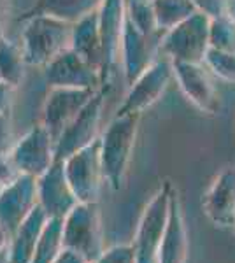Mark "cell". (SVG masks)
I'll use <instances>...</instances> for the list:
<instances>
[{
  "label": "cell",
  "mask_w": 235,
  "mask_h": 263,
  "mask_svg": "<svg viewBox=\"0 0 235 263\" xmlns=\"http://www.w3.org/2000/svg\"><path fill=\"white\" fill-rule=\"evenodd\" d=\"M23 21L21 49L28 67H42L70 49L72 23L49 14H35Z\"/></svg>",
  "instance_id": "6da1fadb"
},
{
  "label": "cell",
  "mask_w": 235,
  "mask_h": 263,
  "mask_svg": "<svg viewBox=\"0 0 235 263\" xmlns=\"http://www.w3.org/2000/svg\"><path fill=\"white\" fill-rule=\"evenodd\" d=\"M140 114H121L109 121L100 134V156L104 179L114 192L121 190L135 146Z\"/></svg>",
  "instance_id": "7a4b0ae2"
},
{
  "label": "cell",
  "mask_w": 235,
  "mask_h": 263,
  "mask_svg": "<svg viewBox=\"0 0 235 263\" xmlns=\"http://www.w3.org/2000/svg\"><path fill=\"white\" fill-rule=\"evenodd\" d=\"M172 193L174 186L169 181L164 182L140 216L137 235L134 240L135 263H158V254L169 228Z\"/></svg>",
  "instance_id": "3957f363"
},
{
  "label": "cell",
  "mask_w": 235,
  "mask_h": 263,
  "mask_svg": "<svg viewBox=\"0 0 235 263\" xmlns=\"http://www.w3.org/2000/svg\"><path fill=\"white\" fill-rule=\"evenodd\" d=\"M209 25L211 18L204 12H195L191 18L179 23L164 33L161 54L172 62L204 63L209 48Z\"/></svg>",
  "instance_id": "277c9868"
},
{
  "label": "cell",
  "mask_w": 235,
  "mask_h": 263,
  "mask_svg": "<svg viewBox=\"0 0 235 263\" xmlns=\"http://www.w3.org/2000/svg\"><path fill=\"white\" fill-rule=\"evenodd\" d=\"M63 244L89 263L100 256L104 249L100 213L97 203L79 202L63 219Z\"/></svg>",
  "instance_id": "5b68a950"
},
{
  "label": "cell",
  "mask_w": 235,
  "mask_h": 263,
  "mask_svg": "<svg viewBox=\"0 0 235 263\" xmlns=\"http://www.w3.org/2000/svg\"><path fill=\"white\" fill-rule=\"evenodd\" d=\"M63 168L78 200L83 203H97L102 181H105L100 156V137L63 160Z\"/></svg>",
  "instance_id": "8992f818"
},
{
  "label": "cell",
  "mask_w": 235,
  "mask_h": 263,
  "mask_svg": "<svg viewBox=\"0 0 235 263\" xmlns=\"http://www.w3.org/2000/svg\"><path fill=\"white\" fill-rule=\"evenodd\" d=\"M105 88H100L95 95L92 97V100L86 104V107L81 111L78 116L72 120V123L62 132V135L55 142V155L57 160L63 162L65 158H69L70 155H74L76 151L83 149V147L89 146L93 141H97L98 135V126H100L102 120V111H104L105 97H107Z\"/></svg>",
  "instance_id": "52a82bcc"
},
{
  "label": "cell",
  "mask_w": 235,
  "mask_h": 263,
  "mask_svg": "<svg viewBox=\"0 0 235 263\" xmlns=\"http://www.w3.org/2000/svg\"><path fill=\"white\" fill-rule=\"evenodd\" d=\"M174 78V65L170 58L160 57L155 63L144 70L142 74L128 86V93L125 95L123 104L118 107L116 116L121 114H140L144 109L151 107L155 102L164 95L169 86L170 79Z\"/></svg>",
  "instance_id": "ba28073f"
},
{
  "label": "cell",
  "mask_w": 235,
  "mask_h": 263,
  "mask_svg": "<svg viewBox=\"0 0 235 263\" xmlns=\"http://www.w3.org/2000/svg\"><path fill=\"white\" fill-rule=\"evenodd\" d=\"M161 39L164 32L144 33L125 16L121 39V69L128 86L161 54Z\"/></svg>",
  "instance_id": "9c48e42d"
},
{
  "label": "cell",
  "mask_w": 235,
  "mask_h": 263,
  "mask_svg": "<svg viewBox=\"0 0 235 263\" xmlns=\"http://www.w3.org/2000/svg\"><path fill=\"white\" fill-rule=\"evenodd\" d=\"M11 156L21 174L39 179L57 162L55 139L46 130V126L39 123L14 142Z\"/></svg>",
  "instance_id": "30bf717a"
},
{
  "label": "cell",
  "mask_w": 235,
  "mask_h": 263,
  "mask_svg": "<svg viewBox=\"0 0 235 263\" xmlns=\"http://www.w3.org/2000/svg\"><path fill=\"white\" fill-rule=\"evenodd\" d=\"M102 37V88L109 90L111 79L116 74L118 65L121 63V39L125 28V4L123 0H104L98 9Z\"/></svg>",
  "instance_id": "8fae6325"
},
{
  "label": "cell",
  "mask_w": 235,
  "mask_h": 263,
  "mask_svg": "<svg viewBox=\"0 0 235 263\" xmlns=\"http://www.w3.org/2000/svg\"><path fill=\"white\" fill-rule=\"evenodd\" d=\"M44 79L49 88H72V90H100L102 74L79 57L74 49L63 51L44 67Z\"/></svg>",
  "instance_id": "7c38bea8"
},
{
  "label": "cell",
  "mask_w": 235,
  "mask_h": 263,
  "mask_svg": "<svg viewBox=\"0 0 235 263\" xmlns=\"http://www.w3.org/2000/svg\"><path fill=\"white\" fill-rule=\"evenodd\" d=\"M98 91V90H97ZM95 90H72V88H51L42 107V125L57 139L70 125L78 114L86 107Z\"/></svg>",
  "instance_id": "4fadbf2b"
},
{
  "label": "cell",
  "mask_w": 235,
  "mask_h": 263,
  "mask_svg": "<svg viewBox=\"0 0 235 263\" xmlns=\"http://www.w3.org/2000/svg\"><path fill=\"white\" fill-rule=\"evenodd\" d=\"M37 205H39L37 179L21 174L18 179L7 184L0 193V224L12 237Z\"/></svg>",
  "instance_id": "5bb4252c"
},
{
  "label": "cell",
  "mask_w": 235,
  "mask_h": 263,
  "mask_svg": "<svg viewBox=\"0 0 235 263\" xmlns=\"http://www.w3.org/2000/svg\"><path fill=\"white\" fill-rule=\"evenodd\" d=\"M37 195H39L41 209L48 218L65 219V216L79 203L65 176L63 162L60 160H57L53 167L37 179Z\"/></svg>",
  "instance_id": "9a60e30c"
},
{
  "label": "cell",
  "mask_w": 235,
  "mask_h": 263,
  "mask_svg": "<svg viewBox=\"0 0 235 263\" xmlns=\"http://www.w3.org/2000/svg\"><path fill=\"white\" fill-rule=\"evenodd\" d=\"M172 65L179 88L198 111L207 114H216L220 111L218 93L209 79L204 63L172 62Z\"/></svg>",
  "instance_id": "2e32d148"
},
{
  "label": "cell",
  "mask_w": 235,
  "mask_h": 263,
  "mask_svg": "<svg viewBox=\"0 0 235 263\" xmlns=\"http://www.w3.org/2000/svg\"><path fill=\"white\" fill-rule=\"evenodd\" d=\"M202 205L207 218L216 227H235V167H226L218 174Z\"/></svg>",
  "instance_id": "e0dca14e"
},
{
  "label": "cell",
  "mask_w": 235,
  "mask_h": 263,
  "mask_svg": "<svg viewBox=\"0 0 235 263\" xmlns=\"http://www.w3.org/2000/svg\"><path fill=\"white\" fill-rule=\"evenodd\" d=\"M70 49H74L79 57H83L89 65H93L102 74L104 65V53H102V37H100V21L98 11L83 16L72 23V41Z\"/></svg>",
  "instance_id": "ac0fdd59"
},
{
  "label": "cell",
  "mask_w": 235,
  "mask_h": 263,
  "mask_svg": "<svg viewBox=\"0 0 235 263\" xmlns=\"http://www.w3.org/2000/svg\"><path fill=\"white\" fill-rule=\"evenodd\" d=\"M48 216L37 205L33 213L21 223V227L11 237V244L7 249V260L9 263H32L33 253H35L37 242L41 233L48 223Z\"/></svg>",
  "instance_id": "d6986e66"
},
{
  "label": "cell",
  "mask_w": 235,
  "mask_h": 263,
  "mask_svg": "<svg viewBox=\"0 0 235 263\" xmlns=\"http://www.w3.org/2000/svg\"><path fill=\"white\" fill-rule=\"evenodd\" d=\"M102 4H104V0H35L33 6L21 14L20 20L35 14H49L74 23L89 12L98 11Z\"/></svg>",
  "instance_id": "ffe728a7"
},
{
  "label": "cell",
  "mask_w": 235,
  "mask_h": 263,
  "mask_svg": "<svg viewBox=\"0 0 235 263\" xmlns=\"http://www.w3.org/2000/svg\"><path fill=\"white\" fill-rule=\"evenodd\" d=\"M65 249L63 244V219L49 218L41 239L37 242L35 253H33L32 263H53Z\"/></svg>",
  "instance_id": "44dd1931"
},
{
  "label": "cell",
  "mask_w": 235,
  "mask_h": 263,
  "mask_svg": "<svg viewBox=\"0 0 235 263\" xmlns=\"http://www.w3.org/2000/svg\"><path fill=\"white\" fill-rule=\"evenodd\" d=\"M153 6H155L156 25L164 33L198 12L191 0H153Z\"/></svg>",
  "instance_id": "7402d4cb"
},
{
  "label": "cell",
  "mask_w": 235,
  "mask_h": 263,
  "mask_svg": "<svg viewBox=\"0 0 235 263\" xmlns=\"http://www.w3.org/2000/svg\"><path fill=\"white\" fill-rule=\"evenodd\" d=\"M25 67L27 62L21 46H16L4 35L0 37V79L16 88L25 78Z\"/></svg>",
  "instance_id": "603a6c76"
},
{
  "label": "cell",
  "mask_w": 235,
  "mask_h": 263,
  "mask_svg": "<svg viewBox=\"0 0 235 263\" xmlns=\"http://www.w3.org/2000/svg\"><path fill=\"white\" fill-rule=\"evenodd\" d=\"M123 4H125V16L139 30L144 33L161 32L156 25L153 0H123Z\"/></svg>",
  "instance_id": "cb8c5ba5"
},
{
  "label": "cell",
  "mask_w": 235,
  "mask_h": 263,
  "mask_svg": "<svg viewBox=\"0 0 235 263\" xmlns=\"http://www.w3.org/2000/svg\"><path fill=\"white\" fill-rule=\"evenodd\" d=\"M209 44L214 49L235 53V21L228 14L211 18V25H209Z\"/></svg>",
  "instance_id": "d4e9b609"
},
{
  "label": "cell",
  "mask_w": 235,
  "mask_h": 263,
  "mask_svg": "<svg viewBox=\"0 0 235 263\" xmlns=\"http://www.w3.org/2000/svg\"><path fill=\"white\" fill-rule=\"evenodd\" d=\"M204 65L223 81L235 83V53L209 48L204 58Z\"/></svg>",
  "instance_id": "484cf974"
},
{
  "label": "cell",
  "mask_w": 235,
  "mask_h": 263,
  "mask_svg": "<svg viewBox=\"0 0 235 263\" xmlns=\"http://www.w3.org/2000/svg\"><path fill=\"white\" fill-rule=\"evenodd\" d=\"M93 263H135V248L134 244L113 246L105 249Z\"/></svg>",
  "instance_id": "4316f807"
},
{
  "label": "cell",
  "mask_w": 235,
  "mask_h": 263,
  "mask_svg": "<svg viewBox=\"0 0 235 263\" xmlns=\"http://www.w3.org/2000/svg\"><path fill=\"white\" fill-rule=\"evenodd\" d=\"M20 176H21V172L18 171V167H16L11 153L0 155V184L6 188L7 184L14 182Z\"/></svg>",
  "instance_id": "83f0119b"
},
{
  "label": "cell",
  "mask_w": 235,
  "mask_h": 263,
  "mask_svg": "<svg viewBox=\"0 0 235 263\" xmlns=\"http://www.w3.org/2000/svg\"><path fill=\"white\" fill-rule=\"evenodd\" d=\"M12 146H14V137H12L11 114H0V155L11 153Z\"/></svg>",
  "instance_id": "f1b7e54d"
},
{
  "label": "cell",
  "mask_w": 235,
  "mask_h": 263,
  "mask_svg": "<svg viewBox=\"0 0 235 263\" xmlns=\"http://www.w3.org/2000/svg\"><path fill=\"white\" fill-rule=\"evenodd\" d=\"M196 6V9L209 18H216V16L225 14V0H191Z\"/></svg>",
  "instance_id": "f546056e"
},
{
  "label": "cell",
  "mask_w": 235,
  "mask_h": 263,
  "mask_svg": "<svg viewBox=\"0 0 235 263\" xmlns=\"http://www.w3.org/2000/svg\"><path fill=\"white\" fill-rule=\"evenodd\" d=\"M14 86L0 79V114H11Z\"/></svg>",
  "instance_id": "4dcf8cb0"
},
{
  "label": "cell",
  "mask_w": 235,
  "mask_h": 263,
  "mask_svg": "<svg viewBox=\"0 0 235 263\" xmlns=\"http://www.w3.org/2000/svg\"><path fill=\"white\" fill-rule=\"evenodd\" d=\"M53 263H89L86 258H83L81 254H78L76 251H72V249H63L62 254L55 260Z\"/></svg>",
  "instance_id": "1f68e13d"
},
{
  "label": "cell",
  "mask_w": 235,
  "mask_h": 263,
  "mask_svg": "<svg viewBox=\"0 0 235 263\" xmlns=\"http://www.w3.org/2000/svg\"><path fill=\"white\" fill-rule=\"evenodd\" d=\"M9 244H11V235L6 228L0 224V254H6L7 249H9Z\"/></svg>",
  "instance_id": "d6a6232c"
},
{
  "label": "cell",
  "mask_w": 235,
  "mask_h": 263,
  "mask_svg": "<svg viewBox=\"0 0 235 263\" xmlns=\"http://www.w3.org/2000/svg\"><path fill=\"white\" fill-rule=\"evenodd\" d=\"M225 14L235 21V0H225Z\"/></svg>",
  "instance_id": "836d02e7"
},
{
  "label": "cell",
  "mask_w": 235,
  "mask_h": 263,
  "mask_svg": "<svg viewBox=\"0 0 235 263\" xmlns=\"http://www.w3.org/2000/svg\"><path fill=\"white\" fill-rule=\"evenodd\" d=\"M6 11V0H0V12Z\"/></svg>",
  "instance_id": "e575fe53"
},
{
  "label": "cell",
  "mask_w": 235,
  "mask_h": 263,
  "mask_svg": "<svg viewBox=\"0 0 235 263\" xmlns=\"http://www.w3.org/2000/svg\"><path fill=\"white\" fill-rule=\"evenodd\" d=\"M2 20H4V12H0V37H2Z\"/></svg>",
  "instance_id": "d590c367"
},
{
  "label": "cell",
  "mask_w": 235,
  "mask_h": 263,
  "mask_svg": "<svg viewBox=\"0 0 235 263\" xmlns=\"http://www.w3.org/2000/svg\"><path fill=\"white\" fill-rule=\"evenodd\" d=\"M0 263H9V260H7V256H6V258H2V260H0Z\"/></svg>",
  "instance_id": "8d00e7d4"
},
{
  "label": "cell",
  "mask_w": 235,
  "mask_h": 263,
  "mask_svg": "<svg viewBox=\"0 0 235 263\" xmlns=\"http://www.w3.org/2000/svg\"><path fill=\"white\" fill-rule=\"evenodd\" d=\"M2 190H4V186H2V184H0V193H2Z\"/></svg>",
  "instance_id": "74e56055"
},
{
  "label": "cell",
  "mask_w": 235,
  "mask_h": 263,
  "mask_svg": "<svg viewBox=\"0 0 235 263\" xmlns=\"http://www.w3.org/2000/svg\"><path fill=\"white\" fill-rule=\"evenodd\" d=\"M233 228H235V227H233Z\"/></svg>",
  "instance_id": "f35d334b"
}]
</instances>
